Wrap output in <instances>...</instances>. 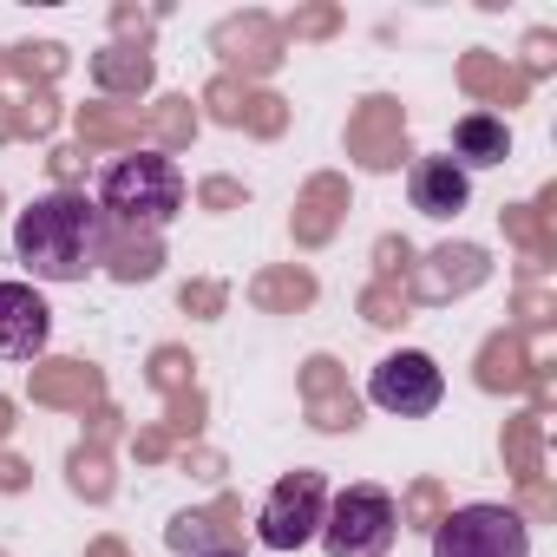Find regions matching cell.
Wrapping results in <instances>:
<instances>
[{
  "instance_id": "6da1fadb",
  "label": "cell",
  "mask_w": 557,
  "mask_h": 557,
  "mask_svg": "<svg viewBox=\"0 0 557 557\" xmlns=\"http://www.w3.org/2000/svg\"><path fill=\"white\" fill-rule=\"evenodd\" d=\"M106 210L86 190H53L14 223V256L34 283H86L106 262Z\"/></svg>"
},
{
  "instance_id": "7a4b0ae2",
  "label": "cell",
  "mask_w": 557,
  "mask_h": 557,
  "mask_svg": "<svg viewBox=\"0 0 557 557\" xmlns=\"http://www.w3.org/2000/svg\"><path fill=\"white\" fill-rule=\"evenodd\" d=\"M99 210L112 230H164L184 210V171L164 151H125L99 177Z\"/></svg>"
},
{
  "instance_id": "3957f363",
  "label": "cell",
  "mask_w": 557,
  "mask_h": 557,
  "mask_svg": "<svg viewBox=\"0 0 557 557\" xmlns=\"http://www.w3.org/2000/svg\"><path fill=\"white\" fill-rule=\"evenodd\" d=\"M400 537V505L381 485H348L322 511V544L329 557H387Z\"/></svg>"
},
{
  "instance_id": "277c9868",
  "label": "cell",
  "mask_w": 557,
  "mask_h": 557,
  "mask_svg": "<svg viewBox=\"0 0 557 557\" xmlns=\"http://www.w3.org/2000/svg\"><path fill=\"white\" fill-rule=\"evenodd\" d=\"M433 557H531V524L511 505H459L433 524Z\"/></svg>"
},
{
  "instance_id": "5b68a950",
  "label": "cell",
  "mask_w": 557,
  "mask_h": 557,
  "mask_svg": "<svg viewBox=\"0 0 557 557\" xmlns=\"http://www.w3.org/2000/svg\"><path fill=\"white\" fill-rule=\"evenodd\" d=\"M322 511H329V479L322 472H289V479H275V492L262 498L256 537L269 550H302L322 531Z\"/></svg>"
},
{
  "instance_id": "8992f818",
  "label": "cell",
  "mask_w": 557,
  "mask_h": 557,
  "mask_svg": "<svg viewBox=\"0 0 557 557\" xmlns=\"http://www.w3.org/2000/svg\"><path fill=\"white\" fill-rule=\"evenodd\" d=\"M368 400L387 407V413H400V420H426V413L446 400V374H440L433 355L400 348V355H387V361L368 374Z\"/></svg>"
},
{
  "instance_id": "52a82bcc",
  "label": "cell",
  "mask_w": 557,
  "mask_h": 557,
  "mask_svg": "<svg viewBox=\"0 0 557 557\" xmlns=\"http://www.w3.org/2000/svg\"><path fill=\"white\" fill-rule=\"evenodd\" d=\"M210 53H223V66H230V79L243 73V79H262V73H275L283 66V53H289V40H283V27H275L269 14H230V21H216L210 27Z\"/></svg>"
},
{
  "instance_id": "ba28073f",
  "label": "cell",
  "mask_w": 557,
  "mask_h": 557,
  "mask_svg": "<svg viewBox=\"0 0 557 557\" xmlns=\"http://www.w3.org/2000/svg\"><path fill=\"white\" fill-rule=\"evenodd\" d=\"M348 158L361 171H394L407 158V112L400 99H361L348 119Z\"/></svg>"
},
{
  "instance_id": "9c48e42d",
  "label": "cell",
  "mask_w": 557,
  "mask_h": 557,
  "mask_svg": "<svg viewBox=\"0 0 557 557\" xmlns=\"http://www.w3.org/2000/svg\"><path fill=\"white\" fill-rule=\"evenodd\" d=\"M53 335V309L34 283H0V361H34Z\"/></svg>"
},
{
  "instance_id": "30bf717a",
  "label": "cell",
  "mask_w": 557,
  "mask_h": 557,
  "mask_svg": "<svg viewBox=\"0 0 557 557\" xmlns=\"http://www.w3.org/2000/svg\"><path fill=\"white\" fill-rule=\"evenodd\" d=\"M407 197H413L420 216H459L472 203V177L453 158H420L413 177H407Z\"/></svg>"
},
{
  "instance_id": "8fae6325",
  "label": "cell",
  "mask_w": 557,
  "mask_h": 557,
  "mask_svg": "<svg viewBox=\"0 0 557 557\" xmlns=\"http://www.w3.org/2000/svg\"><path fill=\"white\" fill-rule=\"evenodd\" d=\"M511 158V125L498 119V112H466L459 125H453V164L472 177V171H492V164H505Z\"/></svg>"
},
{
  "instance_id": "7c38bea8",
  "label": "cell",
  "mask_w": 557,
  "mask_h": 557,
  "mask_svg": "<svg viewBox=\"0 0 557 557\" xmlns=\"http://www.w3.org/2000/svg\"><path fill=\"white\" fill-rule=\"evenodd\" d=\"M151 79H158V66H151V53L145 47H106V53H92V86L99 92H112V99H138V92H151Z\"/></svg>"
},
{
  "instance_id": "4fadbf2b",
  "label": "cell",
  "mask_w": 557,
  "mask_h": 557,
  "mask_svg": "<svg viewBox=\"0 0 557 557\" xmlns=\"http://www.w3.org/2000/svg\"><path fill=\"white\" fill-rule=\"evenodd\" d=\"M479 283H485V249L479 243H446V249H433V269H426L420 296L440 302V296H459V289H479Z\"/></svg>"
},
{
  "instance_id": "5bb4252c",
  "label": "cell",
  "mask_w": 557,
  "mask_h": 557,
  "mask_svg": "<svg viewBox=\"0 0 557 557\" xmlns=\"http://www.w3.org/2000/svg\"><path fill=\"white\" fill-rule=\"evenodd\" d=\"M119 283H151V275L164 269V243L151 230H106V262Z\"/></svg>"
},
{
  "instance_id": "9a60e30c",
  "label": "cell",
  "mask_w": 557,
  "mask_h": 557,
  "mask_svg": "<svg viewBox=\"0 0 557 557\" xmlns=\"http://www.w3.org/2000/svg\"><path fill=\"white\" fill-rule=\"evenodd\" d=\"M230 518H236V505L223 498V505H210V511H177L171 518V531H164V544L171 550H184V557H203V550H230L223 537H230Z\"/></svg>"
},
{
  "instance_id": "2e32d148",
  "label": "cell",
  "mask_w": 557,
  "mask_h": 557,
  "mask_svg": "<svg viewBox=\"0 0 557 557\" xmlns=\"http://www.w3.org/2000/svg\"><path fill=\"white\" fill-rule=\"evenodd\" d=\"M309 407H315L322 433H348L361 420L355 394H342V381H335V361H309Z\"/></svg>"
},
{
  "instance_id": "e0dca14e",
  "label": "cell",
  "mask_w": 557,
  "mask_h": 557,
  "mask_svg": "<svg viewBox=\"0 0 557 557\" xmlns=\"http://www.w3.org/2000/svg\"><path fill=\"white\" fill-rule=\"evenodd\" d=\"M138 112H125V106H86L79 112V145L86 151H112V145H132L138 151Z\"/></svg>"
},
{
  "instance_id": "ac0fdd59",
  "label": "cell",
  "mask_w": 557,
  "mask_h": 557,
  "mask_svg": "<svg viewBox=\"0 0 557 557\" xmlns=\"http://www.w3.org/2000/svg\"><path fill=\"white\" fill-rule=\"evenodd\" d=\"M342 203H348V184H342V177H315L309 197H302V210H296V236H302V243H322V236L335 230Z\"/></svg>"
},
{
  "instance_id": "d6986e66",
  "label": "cell",
  "mask_w": 557,
  "mask_h": 557,
  "mask_svg": "<svg viewBox=\"0 0 557 557\" xmlns=\"http://www.w3.org/2000/svg\"><path fill=\"white\" fill-rule=\"evenodd\" d=\"M459 79H466V92H479V99H524V73H511V66H498L492 53H466V66H459Z\"/></svg>"
},
{
  "instance_id": "ffe728a7",
  "label": "cell",
  "mask_w": 557,
  "mask_h": 557,
  "mask_svg": "<svg viewBox=\"0 0 557 557\" xmlns=\"http://www.w3.org/2000/svg\"><path fill=\"white\" fill-rule=\"evenodd\" d=\"M34 394H40V400H73V407H79V400L99 394V374H92L86 361H53V368L34 374Z\"/></svg>"
},
{
  "instance_id": "44dd1931",
  "label": "cell",
  "mask_w": 557,
  "mask_h": 557,
  "mask_svg": "<svg viewBox=\"0 0 557 557\" xmlns=\"http://www.w3.org/2000/svg\"><path fill=\"white\" fill-rule=\"evenodd\" d=\"M145 132H151V138H158V151L171 158L177 145H190V138H197V106H190V99H158V106H151V119H145Z\"/></svg>"
},
{
  "instance_id": "7402d4cb",
  "label": "cell",
  "mask_w": 557,
  "mask_h": 557,
  "mask_svg": "<svg viewBox=\"0 0 557 557\" xmlns=\"http://www.w3.org/2000/svg\"><path fill=\"white\" fill-rule=\"evenodd\" d=\"M309 296H315V283H309L302 269H275V275H262V283H256V302L262 309H302Z\"/></svg>"
},
{
  "instance_id": "603a6c76",
  "label": "cell",
  "mask_w": 557,
  "mask_h": 557,
  "mask_svg": "<svg viewBox=\"0 0 557 557\" xmlns=\"http://www.w3.org/2000/svg\"><path fill=\"white\" fill-rule=\"evenodd\" d=\"M60 66H66V47H53V40H40V47H8V73H21V79H60Z\"/></svg>"
},
{
  "instance_id": "cb8c5ba5",
  "label": "cell",
  "mask_w": 557,
  "mask_h": 557,
  "mask_svg": "<svg viewBox=\"0 0 557 557\" xmlns=\"http://www.w3.org/2000/svg\"><path fill=\"white\" fill-rule=\"evenodd\" d=\"M203 106H210V119H216V125H243V112H249V86H243V79H230V73H216V79H210V92H203Z\"/></svg>"
},
{
  "instance_id": "d4e9b609",
  "label": "cell",
  "mask_w": 557,
  "mask_h": 557,
  "mask_svg": "<svg viewBox=\"0 0 557 557\" xmlns=\"http://www.w3.org/2000/svg\"><path fill=\"white\" fill-rule=\"evenodd\" d=\"M283 27V40H329L342 27V8H296L289 21H275Z\"/></svg>"
},
{
  "instance_id": "484cf974",
  "label": "cell",
  "mask_w": 557,
  "mask_h": 557,
  "mask_svg": "<svg viewBox=\"0 0 557 557\" xmlns=\"http://www.w3.org/2000/svg\"><path fill=\"white\" fill-rule=\"evenodd\" d=\"M53 119H60V99H53L47 86H34V92L14 106V132H53Z\"/></svg>"
},
{
  "instance_id": "4316f807",
  "label": "cell",
  "mask_w": 557,
  "mask_h": 557,
  "mask_svg": "<svg viewBox=\"0 0 557 557\" xmlns=\"http://www.w3.org/2000/svg\"><path fill=\"white\" fill-rule=\"evenodd\" d=\"M479 381H485V387H505V381L518 387V381H524V361H518V342H492V348H485V368H479Z\"/></svg>"
},
{
  "instance_id": "83f0119b",
  "label": "cell",
  "mask_w": 557,
  "mask_h": 557,
  "mask_svg": "<svg viewBox=\"0 0 557 557\" xmlns=\"http://www.w3.org/2000/svg\"><path fill=\"white\" fill-rule=\"evenodd\" d=\"M73 492H86V498H106V492H112V472H106V459H99L92 446L73 453Z\"/></svg>"
},
{
  "instance_id": "f1b7e54d",
  "label": "cell",
  "mask_w": 557,
  "mask_h": 557,
  "mask_svg": "<svg viewBox=\"0 0 557 557\" xmlns=\"http://www.w3.org/2000/svg\"><path fill=\"white\" fill-rule=\"evenodd\" d=\"M243 125H249V132H262V138H275V132L289 125V106L275 99V92H249V112H243Z\"/></svg>"
},
{
  "instance_id": "f546056e",
  "label": "cell",
  "mask_w": 557,
  "mask_h": 557,
  "mask_svg": "<svg viewBox=\"0 0 557 557\" xmlns=\"http://www.w3.org/2000/svg\"><path fill=\"white\" fill-rule=\"evenodd\" d=\"M151 27H158V8H112V34H119V47H145Z\"/></svg>"
},
{
  "instance_id": "4dcf8cb0",
  "label": "cell",
  "mask_w": 557,
  "mask_h": 557,
  "mask_svg": "<svg viewBox=\"0 0 557 557\" xmlns=\"http://www.w3.org/2000/svg\"><path fill=\"white\" fill-rule=\"evenodd\" d=\"M361 309H368V322H381V329H394V322L407 315V302H400L394 289H368V302H361Z\"/></svg>"
},
{
  "instance_id": "1f68e13d",
  "label": "cell",
  "mask_w": 557,
  "mask_h": 557,
  "mask_svg": "<svg viewBox=\"0 0 557 557\" xmlns=\"http://www.w3.org/2000/svg\"><path fill=\"white\" fill-rule=\"evenodd\" d=\"M197 197H203L210 210H236V203H243V184H230V177H210Z\"/></svg>"
},
{
  "instance_id": "d6a6232c",
  "label": "cell",
  "mask_w": 557,
  "mask_h": 557,
  "mask_svg": "<svg viewBox=\"0 0 557 557\" xmlns=\"http://www.w3.org/2000/svg\"><path fill=\"white\" fill-rule=\"evenodd\" d=\"M184 309L216 315V309H223V289H216V283H190V289H184Z\"/></svg>"
},
{
  "instance_id": "836d02e7",
  "label": "cell",
  "mask_w": 557,
  "mask_h": 557,
  "mask_svg": "<svg viewBox=\"0 0 557 557\" xmlns=\"http://www.w3.org/2000/svg\"><path fill=\"white\" fill-rule=\"evenodd\" d=\"M524 66H531V73H544V66H550V34H544V27L524 40Z\"/></svg>"
},
{
  "instance_id": "e575fe53",
  "label": "cell",
  "mask_w": 557,
  "mask_h": 557,
  "mask_svg": "<svg viewBox=\"0 0 557 557\" xmlns=\"http://www.w3.org/2000/svg\"><path fill=\"white\" fill-rule=\"evenodd\" d=\"M374 256H381V269H387V275H394V269H407V262H413V249H407V243H394V236H387V243H381V249H374Z\"/></svg>"
},
{
  "instance_id": "d590c367",
  "label": "cell",
  "mask_w": 557,
  "mask_h": 557,
  "mask_svg": "<svg viewBox=\"0 0 557 557\" xmlns=\"http://www.w3.org/2000/svg\"><path fill=\"white\" fill-rule=\"evenodd\" d=\"M79 158H86V151H53V171H60V177H79Z\"/></svg>"
},
{
  "instance_id": "8d00e7d4",
  "label": "cell",
  "mask_w": 557,
  "mask_h": 557,
  "mask_svg": "<svg viewBox=\"0 0 557 557\" xmlns=\"http://www.w3.org/2000/svg\"><path fill=\"white\" fill-rule=\"evenodd\" d=\"M413 511H420V518H433V511H440V492H433V485H420V492H413Z\"/></svg>"
},
{
  "instance_id": "74e56055",
  "label": "cell",
  "mask_w": 557,
  "mask_h": 557,
  "mask_svg": "<svg viewBox=\"0 0 557 557\" xmlns=\"http://www.w3.org/2000/svg\"><path fill=\"white\" fill-rule=\"evenodd\" d=\"M21 479H27V472H21L14 459H0V485H21Z\"/></svg>"
},
{
  "instance_id": "f35d334b",
  "label": "cell",
  "mask_w": 557,
  "mask_h": 557,
  "mask_svg": "<svg viewBox=\"0 0 557 557\" xmlns=\"http://www.w3.org/2000/svg\"><path fill=\"white\" fill-rule=\"evenodd\" d=\"M0 138H14V112H8V99H0Z\"/></svg>"
},
{
  "instance_id": "ab89813d",
  "label": "cell",
  "mask_w": 557,
  "mask_h": 557,
  "mask_svg": "<svg viewBox=\"0 0 557 557\" xmlns=\"http://www.w3.org/2000/svg\"><path fill=\"white\" fill-rule=\"evenodd\" d=\"M92 557H125V550L119 544H92Z\"/></svg>"
},
{
  "instance_id": "60d3db41",
  "label": "cell",
  "mask_w": 557,
  "mask_h": 557,
  "mask_svg": "<svg viewBox=\"0 0 557 557\" xmlns=\"http://www.w3.org/2000/svg\"><path fill=\"white\" fill-rule=\"evenodd\" d=\"M8 420H14V407H8V400H0V433H8Z\"/></svg>"
},
{
  "instance_id": "b9f144b4",
  "label": "cell",
  "mask_w": 557,
  "mask_h": 557,
  "mask_svg": "<svg viewBox=\"0 0 557 557\" xmlns=\"http://www.w3.org/2000/svg\"><path fill=\"white\" fill-rule=\"evenodd\" d=\"M203 557H243V550H236V544H230V550H203Z\"/></svg>"
},
{
  "instance_id": "7bdbcfd3",
  "label": "cell",
  "mask_w": 557,
  "mask_h": 557,
  "mask_svg": "<svg viewBox=\"0 0 557 557\" xmlns=\"http://www.w3.org/2000/svg\"><path fill=\"white\" fill-rule=\"evenodd\" d=\"M0 73H8V47H0Z\"/></svg>"
}]
</instances>
